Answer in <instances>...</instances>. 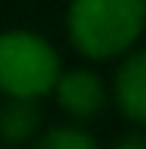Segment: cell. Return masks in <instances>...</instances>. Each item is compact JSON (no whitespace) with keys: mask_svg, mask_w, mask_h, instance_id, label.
Returning a JSON list of instances; mask_svg holds the SVG:
<instances>
[{"mask_svg":"<svg viewBox=\"0 0 146 149\" xmlns=\"http://www.w3.org/2000/svg\"><path fill=\"white\" fill-rule=\"evenodd\" d=\"M122 64L116 70V107L131 125L146 128V49L143 52H125Z\"/></svg>","mask_w":146,"mask_h":149,"instance_id":"4","label":"cell"},{"mask_svg":"<svg viewBox=\"0 0 146 149\" xmlns=\"http://www.w3.org/2000/svg\"><path fill=\"white\" fill-rule=\"evenodd\" d=\"M113 149H146V134L143 131H131V134H125Z\"/></svg>","mask_w":146,"mask_h":149,"instance_id":"7","label":"cell"},{"mask_svg":"<svg viewBox=\"0 0 146 149\" xmlns=\"http://www.w3.org/2000/svg\"><path fill=\"white\" fill-rule=\"evenodd\" d=\"M40 125H43V116H40L37 100L9 97L0 107V137H3L6 143H12V146L34 140Z\"/></svg>","mask_w":146,"mask_h":149,"instance_id":"5","label":"cell"},{"mask_svg":"<svg viewBox=\"0 0 146 149\" xmlns=\"http://www.w3.org/2000/svg\"><path fill=\"white\" fill-rule=\"evenodd\" d=\"M55 100L67 116L85 122V119H95L97 113L107 107V88H104V79L97 76L95 70H67V73H58V82H55Z\"/></svg>","mask_w":146,"mask_h":149,"instance_id":"3","label":"cell"},{"mask_svg":"<svg viewBox=\"0 0 146 149\" xmlns=\"http://www.w3.org/2000/svg\"><path fill=\"white\" fill-rule=\"evenodd\" d=\"M61 73L58 49L34 31L0 33V91L6 97L40 100L52 94Z\"/></svg>","mask_w":146,"mask_h":149,"instance_id":"2","label":"cell"},{"mask_svg":"<svg viewBox=\"0 0 146 149\" xmlns=\"http://www.w3.org/2000/svg\"><path fill=\"white\" fill-rule=\"evenodd\" d=\"M34 149H101L97 137L79 125H58L40 134Z\"/></svg>","mask_w":146,"mask_h":149,"instance_id":"6","label":"cell"},{"mask_svg":"<svg viewBox=\"0 0 146 149\" xmlns=\"http://www.w3.org/2000/svg\"><path fill=\"white\" fill-rule=\"evenodd\" d=\"M146 28V0H70L67 33L91 61L119 58L134 49Z\"/></svg>","mask_w":146,"mask_h":149,"instance_id":"1","label":"cell"}]
</instances>
